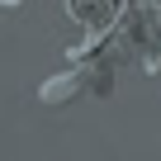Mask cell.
I'll list each match as a JSON object with an SVG mask.
<instances>
[{"mask_svg": "<svg viewBox=\"0 0 161 161\" xmlns=\"http://www.w3.org/2000/svg\"><path fill=\"white\" fill-rule=\"evenodd\" d=\"M123 5H128V0H66V14L80 24V33H86V43H90V38H109V33H119V14H123Z\"/></svg>", "mask_w": 161, "mask_h": 161, "instance_id": "1", "label": "cell"}, {"mask_svg": "<svg viewBox=\"0 0 161 161\" xmlns=\"http://www.w3.org/2000/svg\"><path fill=\"white\" fill-rule=\"evenodd\" d=\"M137 33L147 38V66L161 71V0H137Z\"/></svg>", "mask_w": 161, "mask_h": 161, "instance_id": "2", "label": "cell"}, {"mask_svg": "<svg viewBox=\"0 0 161 161\" xmlns=\"http://www.w3.org/2000/svg\"><path fill=\"white\" fill-rule=\"evenodd\" d=\"M24 5V0H0V10H19Z\"/></svg>", "mask_w": 161, "mask_h": 161, "instance_id": "3", "label": "cell"}]
</instances>
